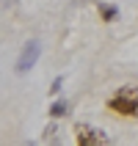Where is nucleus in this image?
Returning <instances> with one entry per match:
<instances>
[{"label": "nucleus", "mask_w": 138, "mask_h": 146, "mask_svg": "<svg viewBox=\"0 0 138 146\" xmlns=\"http://www.w3.org/2000/svg\"><path fill=\"white\" fill-rule=\"evenodd\" d=\"M108 110L124 119H135L138 116V86H122L108 97Z\"/></svg>", "instance_id": "nucleus-1"}, {"label": "nucleus", "mask_w": 138, "mask_h": 146, "mask_svg": "<svg viewBox=\"0 0 138 146\" xmlns=\"http://www.w3.org/2000/svg\"><path fill=\"white\" fill-rule=\"evenodd\" d=\"M75 143L77 146H99V143H108V135L86 121H77L75 124Z\"/></svg>", "instance_id": "nucleus-2"}, {"label": "nucleus", "mask_w": 138, "mask_h": 146, "mask_svg": "<svg viewBox=\"0 0 138 146\" xmlns=\"http://www.w3.org/2000/svg\"><path fill=\"white\" fill-rule=\"evenodd\" d=\"M39 55H41V44L36 39L33 41H28V44H25L22 47V52H19V58H17V74H28L33 69V66H36V61H39Z\"/></svg>", "instance_id": "nucleus-3"}, {"label": "nucleus", "mask_w": 138, "mask_h": 146, "mask_svg": "<svg viewBox=\"0 0 138 146\" xmlns=\"http://www.w3.org/2000/svg\"><path fill=\"white\" fill-rule=\"evenodd\" d=\"M97 11H99V22H116V17H119V6H113V3H108V0H97Z\"/></svg>", "instance_id": "nucleus-4"}, {"label": "nucleus", "mask_w": 138, "mask_h": 146, "mask_svg": "<svg viewBox=\"0 0 138 146\" xmlns=\"http://www.w3.org/2000/svg\"><path fill=\"white\" fill-rule=\"evenodd\" d=\"M47 113H50V119H61V116L69 113V105H66L64 99H55V97H53V105L47 108Z\"/></svg>", "instance_id": "nucleus-5"}, {"label": "nucleus", "mask_w": 138, "mask_h": 146, "mask_svg": "<svg viewBox=\"0 0 138 146\" xmlns=\"http://www.w3.org/2000/svg\"><path fill=\"white\" fill-rule=\"evenodd\" d=\"M41 141H47V143H53V141H58V124H55V119L44 127V135H41Z\"/></svg>", "instance_id": "nucleus-6"}, {"label": "nucleus", "mask_w": 138, "mask_h": 146, "mask_svg": "<svg viewBox=\"0 0 138 146\" xmlns=\"http://www.w3.org/2000/svg\"><path fill=\"white\" fill-rule=\"evenodd\" d=\"M61 86H64V77H55V80L50 83V97H55L58 91H61Z\"/></svg>", "instance_id": "nucleus-7"}, {"label": "nucleus", "mask_w": 138, "mask_h": 146, "mask_svg": "<svg viewBox=\"0 0 138 146\" xmlns=\"http://www.w3.org/2000/svg\"><path fill=\"white\" fill-rule=\"evenodd\" d=\"M11 6H17V0H0V8H11Z\"/></svg>", "instance_id": "nucleus-8"}]
</instances>
